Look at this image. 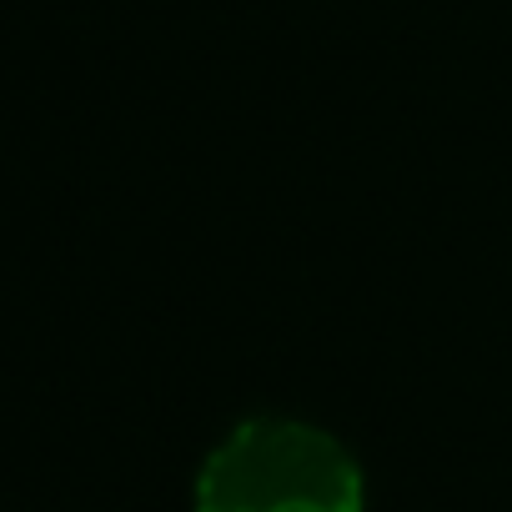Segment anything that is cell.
Instances as JSON below:
<instances>
[{
  "mask_svg": "<svg viewBox=\"0 0 512 512\" xmlns=\"http://www.w3.org/2000/svg\"><path fill=\"white\" fill-rule=\"evenodd\" d=\"M362 467L327 427L246 417L201 462L191 512H362Z\"/></svg>",
  "mask_w": 512,
  "mask_h": 512,
  "instance_id": "obj_1",
  "label": "cell"
}]
</instances>
